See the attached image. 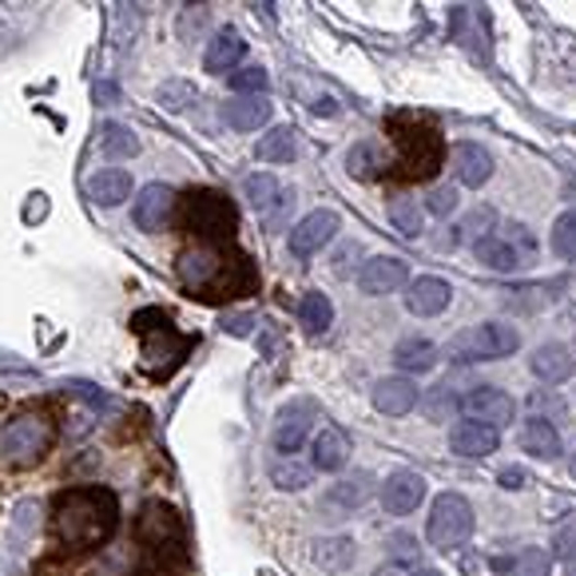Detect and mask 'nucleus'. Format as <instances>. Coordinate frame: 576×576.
<instances>
[{"mask_svg": "<svg viewBox=\"0 0 576 576\" xmlns=\"http://www.w3.org/2000/svg\"><path fill=\"white\" fill-rule=\"evenodd\" d=\"M116 529H120V497L104 485H84V490H68L56 497L52 533L72 553L108 544Z\"/></svg>", "mask_w": 576, "mask_h": 576, "instance_id": "obj_1", "label": "nucleus"}, {"mask_svg": "<svg viewBox=\"0 0 576 576\" xmlns=\"http://www.w3.org/2000/svg\"><path fill=\"white\" fill-rule=\"evenodd\" d=\"M393 143H398V167H405L410 179H430L442 167V155H446V143H442V131L430 120H418V116H393L390 120Z\"/></svg>", "mask_w": 576, "mask_h": 576, "instance_id": "obj_2", "label": "nucleus"}, {"mask_svg": "<svg viewBox=\"0 0 576 576\" xmlns=\"http://www.w3.org/2000/svg\"><path fill=\"white\" fill-rule=\"evenodd\" d=\"M56 446V422L44 413H21L4 425L0 434V457L16 469H28L44 461V454Z\"/></svg>", "mask_w": 576, "mask_h": 576, "instance_id": "obj_3", "label": "nucleus"}, {"mask_svg": "<svg viewBox=\"0 0 576 576\" xmlns=\"http://www.w3.org/2000/svg\"><path fill=\"white\" fill-rule=\"evenodd\" d=\"M521 346V334L509 327V322H478V327H466L461 334L449 338V362H497L517 354Z\"/></svg>", "mask_w": 576, "mask_h": 576, "instance_id": "obj_4", "label": "nucleus"}, {"mask_svg": "<svg viewBox=\"0 0 576 576\" xmlns=\"http://www.w3.org/2000/svg\"><path fill=\"white\" fill-rule=\"evenodd\" d=\"M235 227H239V215H235L227 196H219V191H191L187 196V231L199 235L203 247L231 243L235 239Z\"/></svg>", "mask_w": 576, "mask_h": 576, "instance_id": "obj_5", "label": "nucleus"}, {"mask_svg": "<svg viewBox=\"0 0 576 576\" xmlns=\"http://www.w3.org/2000/svg\"><path fill=\"white\" fill-rule=\"evenodd\" d=\"M478 521H473V505H469L461 493H442L430 509V525H425V537L437 553H457L461 544L473 537Z\"/></svg>", "mask_w": 576, "mask_h": 576, "instance_id": "obj_6", "label": "nucleus"}, {"mask_svg": "<svg viewBox=\"0 0 576 576\" xmlns=\"http://www.w3.org/2000/svg\"><path fill=\"white\" fill-rule=\"evenodd\" d=\"M473 250H478V259L490 267V271H521V267H529V262L537 259V235L525 223H509V227H501V235L493 231V235H485L481 243H473Z\"/></svg>", "mask_w": 576, "mask_h": 576, "instance_id": "obj_7", "label": "nucleus"}, {"mask_svg": "<svg viewBox=\"0 0 576 576\" xmlns=\"http://www.w3.org/2000/svg\"><path fill=\"white\" fill-rule=\"evenodd\" d=\"M457 410L466 413V422H481V425H493V430H505V425L517 422V402L509 393L497 390V386H473V390L457 402Z\"/></svg>", "mask_w": 576, "mask_h": 576, "instance_id": "obj_8", "label": "nucleus"}, {"mask_svg": "<svg viewBox=\"0 0 576 576\" xmlns=\"http://www.w3.org/2000/svg\"><path fill=\"white\" fill-rule=\"evenodd\" d=\"M243 191H247L250 207L259 211V219L267 223L271 231H279L286 223V215L294 211V191H286L274 175H247V184H243Z\"/></svg>", "mask_w": 576, "mask_h": 576, "instance_id": "obj_9", "label": "nucleus"}, {"mask_svg": "<svg viewBox=\"0 0 576 576\" xmlns=\"http://www.w3.org/2000/svg\"><path fill=\"white\" fill-rule=\"evenodd\" d=\"M338 227H342V219H338L334 211H310V215L298 219V223L291 227V235H286L291 255L294 259H310V255H318V250L338 235Z\"/></svg>", "mask_w": 576, "mask_h": 576, "instance_id": "obj_10", "label": "nucleus"}, {"mask_svg": "<svg viewBox=\"0 0 576 576\" xmlns=\"http://www.w3.org/2000/svg\"><path fill=\"white\" fill-rule=\"evenodd\" d=\"M227 274V255L219 247H196L179 255V279L187 291H211Z\"/></svg>", "mask_w": 576, "mask_h": 576, "instance_id": "obj_11", "label": "nucleus"}, {"mask_svg": "<svg viewBox=\"0 0 576 576\" xmlns=\"http://www.w3.org/2000/svg\"><path fill=\"white\" fill-rule=\"evenodd\" d=\"M175 203H179V199H175V191L167 184L140 187V196H136V203H131V223H136L140 231H148V235H155V231L167 227Z\"/></svg>", "mask_w": 576, "mask_h": 576, "instance_id": "obj_12", "label": "nucleus"}, {"mask_svg": "<svg viewBox=\"0 0 576 576\" xmlns=\"http://www.w3.org/2000/svg\"><path fill=\"white\" fill-rule=\"evenodd\" d=\"M405 283H410V267L402 259H393V255H374V259L362 262L358 271V291L371 294V298L402 291Z\"/></svg>", "mask_w": 576, "mask_h": 576, "instance_id": "obj_13", "label": "nucleus"}, {"mask_svg": "<svg viewBox=\"0 0 576 576\" xmlns=\"http://www.w3.org/2000/svg\"><path fill=\"white\" fill-rule=\"evenodd\" d=\"M318 405L315 402H291L286 410H279V422H274V454L294 457L303 449L306 434H310V422H315Z\"/></svg>", "mask_w": 576, "mask_h": 576, "instance_id": "obj_14", "label": "nucleus"}, {"mask_svg": "<svg viewBox=\"0 0 576 576\" xmlns=\"http://www.w3.org/2000/svg\"><path fill=\"white\" fill-rule=\"evenodd\" d=\"M422 501H425V478L418 469H398V473H390L386 485H381V505H386V513H393V517L413 513Z\"/></svg>", "mask_w": 576, "mask_h": 576, "instance_id": "obj_15", "label": "nucleus"}, {"mask_svg": "<svg viewBox=\"0 0 576 576\" xmlns=\"http://www.w3.org/2000/svg\"><path fill=\"white\" fill-rule=\"evenodd\" d=\"M449 303H454V286H449L446 279H437V274H422V279H413V283L405 286V310L418 318L442 315Z\"/></svg>", "mask_w": 576, "mask_h": 576, "instance_id": "obj_16", "label": "nucleus"}, {"mask_svg": "<svg viewBox=\"0 0 576 576\" xmlns=\"http://www.w3.org/2000/svg\"><path fill=\"white\" fill-rule=\"evenodd\" d=\"M310 454H315V461H310V466H315L318 473H338V469H346L354 446H350V434L342 430V425L327 422L315 434V442H310Z\"/></svg>", "mask_w": 576, "mask_h": 576, "instance_id": "obj_17", "label": "nucleus"}, {"mask_svg": "<svg viewBox=\"0 0 576 576\" xmlns=\"http://www.w3.org/2000/svg\"><path fill=\"white\" fill-rule=\"evenodd\" d=\"M449 164L461 187H485L493 179V155L481 143H454L449 148Z\"/></svg>", "mask_w": 576, "mask_h": 576, "instance_id": "obj_18", "label": "nucleus"}, {"mask_svg": "<svg viewBox=\"0 0 576 576\" xmlns=\"http://www.w3.org/2000/svg\"><path fill=\"white\" fill-rule=\"evenodd\" d=\"M501 446V434L493 425H481V422H457L449 430V449L466 461H481V457L497 454Z\"/></svg>", "mask_w": 576, "mask_h": 576, "instance_id": "obj_19", "label": "nucleus"}, {"mask_svg": "<svg viewBox=\"0 0 576 576\" xmlns=\"http://www.w3.org/2000/svg\"><path fill=\"white\" fill-rule=\"evenodd\" d=\"M418 402H422V390H418V381H410L405 374L374 381V410L386 413V418H402V413H410Z\"/></svg>", "mask_w": 576, "mask_h": 576, "instance_id": "obj_20", "label": "nucleus"}, {"mask_svg": "<svg viewBox=\"0 0 576 576\" xmlns=\"http://www.w3.org/2000/svg\"><path fill=\"white\" fill-rule=\"evenodd\" d=\"M371 490H374V478L371 473H354V478L338 481V485H330L327 497H322V509L334 517V521H342L346 513H354L358 505H366L371 501Z\"/></svg>", "mask_w": 576, "mask_h": 576, "instance_id": "obj_21", "label": "nucleus"}, {"mask_svg": "<svg viewBox=\"0 0 576 576\" xmlns=\"http://www.w3.org/2000/svg\"><path fill=\"white\" fill-rule=\"evenodd\" d=\"M84 196L96 207H120L124 199H131V175L124 167H99L87 175Z\"/></svg>", "mask_w": 576, "mask_h": 576, "instance_id": "obj_22", "label": "nucleus"}, {"mask_svg": "<svg viewBox=\"0 0 576 576\" xmlns=\"http://www.w3.org/2000/svg\"><path fill=\"white\" fill-rule=\"evenodd\" d=\"M243 56H247V40L239 36V28H223V33H215V40L207 44L203 68L211 77H227V72H235Z\"/></svg>", "mask_w": 576, "mask_h": 576, "instance_id": "obj_23", "label": "nucleus"}, {"mask_svg": "<svg viewBox=\"0 0 576 576\" xmlns=\"http://www.w3.org/2000/svg\"><path fill=\"white\" fill-rule=\"evenodd\" d=\"M573 371H576V358L565 342H544L533 354V374L544 386H561V381L573 378Z\"/></svg>", "mask_w": 576, "mask_h": 576, "instance_id": "obj_24", "label": "nucleus"}, {"mask_svg": "<svg viewBox=\"0 0 576 576\" xmlns=\"http://www.w3.org/2000/svg\"><path fill=\"white\" fill-rule=\"evenodd\" d=\"M274 104L267 96H235L231 104H223V120L235 131H259L262 124H271Z\"/></svg>", "mask_w": 576, "mask_h": 576, "instance_id": "obj_25", "label": "nucleus"}, {"mask_svg": "<svg viewBox=\"0 0 576 576\" xmlns=\"http://www.w3.org/2000/svg\"><path fill=\"white\" fill-rule=\"evenodd\" d=\"M521 449L541 457V461L561 457V434H556V425L549 422V418H529V422L521 425Z\"/></svg>", "mask_w": 576, "mask_h": 576, "instance_id": "obj_26", "label": "nucleus"}, {"mask_svg": "<svg viewBox=\"0 0 576 576\" xmlns=\"http://www.w3.org/2000/svg\"><path fill=\"white\" fill-rule=\"evenodd\" d=\"M393 366L402 374H430L437 366V346L430 338H402L393 346Z\"/></svg>", "mask_w": 576, "mask_h": 576, "instance_id": "obj_27", "label": "nucleus"}, {"mask_svg": "<svg viewBox=\"0 0 576 576\" xmlns=\"http://www.w3.org/2000/svg\"><path fill=\"white\" fill-rule=\"evenodd\" d=\"M354 549L358 544L350 541V537H322V541L310 544V556H315V565L322 573H346L354 565V556H358Z\"/></svg>", "mask_w": 576, "mask_h": 576, "instance_id": "obj_28", "label": "nucleus"}, {"mask_svg": "<svg viewBox=\"0 0 576 576\" xmlns=\"http://www.w3.org/2000/svg\"><path fill=\"white\" fill-rule=\"evenodd\" d=\"M294 155H298V140H294L291 124H279L255 143V160H262V164H291Z\"/></svg>", "mask_w": 576, "mask_h": 576, "instance_id": "obj_29", "label": "nucleus"}, {"mask_svg": "<svg viewBox=\"0 0 576 576\" xmlns=\"http://www.w3.org/2000/svg\"><path fill=\"white\" fill-rule=\"evenodd\" d=\"M298 322L306 327V334H327L330 322H334V303H330L322 291L303 294V303H298Z\"/></svg>", "mask_w": 576, "mask_h": 576, "instance_id": "obj_30", "label": "nucleus"}, {"mask_svg": "<svg viewBox=\"0 0 576 576\" xmlns=\"http://www.w3.org/2000/svg\"><path fill=\"white\" fill-rule=\"evenodd\" d=\"M99 152L108 160H131V155H140V136L124 124H104L99 128Z\"/></svg>", "mask_w": 576, "mask_h": 576, "instance_id": "obj_31", "label": "nucleus"}, {"mask_svg": "<svg viewBox=\"0 0 576 576\" xmlns=\"http://www.w3.org/2000/svg\"><path fill=\"white\" fill-rule=\"evenodd\" d=\"M310 478H315V466H303L298 457H279L271 466V481H274V490H283V493H298L310 485Z\"/></svg>", "mask_w": 576, "mask_h": 576, "instance_id": "obj_32", "label": "nucleus"}, {"mask_svg": "<svg viewBox=\"0 0 576 576\" xmlns=\"http://www.w3.org/2000/svg\"><path fill=\"white\" fill-rule=\"evenodd\" d=\"M381 167H386V155H381L378 143H354L346 152V172L354 179H378Z\"/></svg>", "mask_w": 576, "mask_h": 576, "instance_id": "obj_33", "label": "nucleus"}, {"mask_svg": "<svg viewBox=\"0 0 576 576\" xmlns=\"http://www.w3.org/2000/svg\"><path fill=\"white\" fill-rule=\"evenodd\" d=\"M390 223L402 231L405 239H418L425 231V215H422V207H418V199H410V196L390 199Z\"/></svg>", "mask_w": 576, "mask_h": 576, "instance_id": "obj_34", "label": "nucleus"}, {"mask_svg": "<svg viewBox=\"0 0 576 576\" xmlns=\"http://www.w3.org/2000/svg\"><path fill=\"white\" fill-rule=\"evenodd\" d=\"M196 84L191 80H164V84L155 87V99H160V108L164 111H187L196 104Z\"/></svg>", "mask_w": 576, "mask_h": 576, "instance_id": "obj_35", "label": "nucleus"}, {"mask_svg": "<svg viewBox=\"0 0 576 576\" xmlns=\"http://www.w3.org/2000/svg\"><path fill=\"white\" fill-rule=\"evenodd\" d=\"M501 568H509L513 576H549L553 556L544 553V549H537V544H529V549H521L513 561H501Z\"/></svg>", "mask_w": 576, "mask_h": 576, "instance_id": "obj_36", "label": "nucleus"}, {"mask_svg": "<svg viewBox=\"0 0 576 576\" xmlns=\"http://www.w3.org/2000/svg\"><path fill=\"white\" fill-rule=\"evenodd\" d=\"M231 87H235L239 96H267L271 77H267V68H259V64L235 68V72H231Z\"/></svg>", "mask_w": 576, "mask_h": 576, "instance_id": "obj_37", "label": "nucleus"}, {"mask_svg": "<svg viewBox=\"0 0 576 576\" xmlns=\"http://www.w3.org/2000/svg\"><path fill=\"white\" fill-rule=\"evenodd\" d=\"M549 243H553V250L561 255V259H576V207L573 211H565V215L553 223V235H549Z\"/></svg>", "mask_w": 576, "mask_h": 576, "instance_id": "obj_38", "label": "nucleus"}, {"mask_svg": "<svg viewBox=\"0 0 576 576\" xmlns=\"http://www.w3.org/2000/svg\"><path fill=\"white\" fill-rule=\"evenodd\" d=\"M457 402H461V398H454V390H449L446 381H442V386H434V390L425 393V402H418V405H422V410L430 413L434 422H442L449 410H457Z\"/></svg>", "mask_w": 576, "mask_h": 576, "instance_id": "obj_39", "label": "nucleus"}, {"mask_svg": "<svg viewBox=\"0 0 576 576\" xmlns=\"http://www.w3.org/2000/svg\"><path fill=\"white\" fill-rule=\"evenodd\" d=\"M493 223H497V211H493V207H478V211H469L466 223H461L457 231H466L469 239L481 243L485 235H493Z\"/></svg>", "mask_w": 576, "mask_h": 576, "instance_id": "obj_40", "label": "nucleus"}, {"mask_svg": "<svg viewBox=\"0 0 576 576\" xmlns=\"http://www.w3.org/2000/svg\"><path fill=\"white\" fill-rule=\"evenodd\" d=\"M457 203H461V196H457V187H437L434 196L425 199V207H430V215H437V219L454 215Z\"/></svg>", "mask_w": 576, "mask_h": 576, "instance_id": "obj_41", "label": "nucleus"}, {"mask_svg": "<svg viewBox=\"0 0 576 576\" xmlns=\"http://www.w3.org/2000/svg\"><path fill=\"white\" fill-rule=\"evenodd\" d=\"M64 393H77V398H84L92 410H108V405H111L108 393H99L96 386H84V381H64Z\"/></svg>", "mask_w": 576, "mask_h": 576, "instance_id": "obj_42", "label": "nucleus"}, {"mask_svg": "<svg viewBox=\"0 0 576 576\" xmlns=\"http://www.w3.org/2000/svg\"><path fill=\"white\" fill-rule=\"evenodd\" d=\"M24 223H28V227H33V223H40V219H48V196H44V191H33V196L24 199Z\"/></svg>", "mask_w": 576, "mask_h": 576, "instance_id": "obj_43", "label": "nucleus"}, {"mask_svg": "<svg viewBox=\"0 0 576 576\" xmlns=\"http://www.w3.org/2000/svg\"><path fill=\"white\" fill-rule=\"evenodd\" d=\"M497 481H501V490H509V493L529 490V473H525L521 466H505V469L497 473Z\"/></svg>", "mask_w": 576, "mask_h": 576, "instance_id": "obj_44", "label": "nucleus"}, {"mask_svg": "<svg viewBox=\"0 0 576 576\" xmlns=\"http://www.w3.org/2000/svg\"><path fill=\"white\" fill-rule=\"evenodd\" d=\"M386 544L393 549V556H398V561H413V556H418V541H413L410 533H393Z\"/></svg>", "mask_w": 576, "mask_h": 576, "instance_id": "obj_45", "label": "nucleus"}, {"mask_svg": "<svg viewBox=\"0 0 576 576\" xmlns=\"http://www.w3.org/2000/svg\"><path fill=\"white\" fill-rule=\"evenodd\" d=\"M556 553L568 556V561H573V556H576V521L561 529V537H556Z\"/></svg>", "mask_w": 576, "mask_h": 576, "instance_id": "obj_46", "label": "nucleus"}, {"mask_svg": "<svg viewBox=\"0 0 576 576\" xmlns=\"http://www.w3.org/2000/svg\"><path fill=\"white\" fill-rule=\"evenodd\" d=\"M310 111H315V116H338V104L330 96H315L310 99Z\"/></svg>", "mask_w": 576, "mask_h": 576, "instance_id": "obj_47", "label": "nucleus"}, {"mask_svg": "<svg viewBox=\"0 0 576 576\" xmlns=\"http://www.w3.org/2000/svg\"><path fill=\"white\" fill-rule=\"evenodd\" d=\"M250 327H255V318H231V322H223V330H231L235 338H247Z\"/></svg>", "mask_w": 576, "mask_h": 576, "instance_id": "obj_48", "label": "nucleus"}, {"mask_svg": "<svg viewBox=\"0 0 576 576\" xmlns=\"http://www.w3.org/2000/svg\"><path fill=\"white\" fill-rule=\"evenodd\" d=\"M96 99H104V104H116V99H120V87H116V84H96Z\"/></svg>", "mask_w": 576, "mask_h": 576, "instance_id": "obj_49", "label": "nucleus"}, {"mask_svg": "<svg viewBox=\"0 0 576 576\" xmlns=\"http://www.w3.org/2000/svg\"><path fill=\"white\" fill-rule=\"evenodd\" d=\"M374 576H402V568H398V565H386V568H378Z\"/></svg>", "mask_w": 576, "mask_h": 576, "instance_id": "obj_50", "label": "nucleus"}, {"mask_svg": "<svg viewBox=\"0 0 576 576\" xmlns=\"http://www.w3.org/2000/svg\"><path fill=\"white\" fill-rule=\"evenodd\" d=\"M410 576H442L437 568H418V573H410Z\"/></svg>", "mask_w": 576, "mask_h": 576, "instance_id": "obj_51", "label": "nucleus"}, {"mask_svg": "<svg viewBox=\"0 0 576 576\" xmlns=\"http://www.w3.org/2000/svg\"><path fill=\"white\" fill-rule=\"evenodd\" d=\"M568 473H573V478H576V457H573V461H568Z\"/></svg>", "mask_w": 576, "mask_h": 576, "instance_id": "obj_52", "label": "nucleus"}, {"mask_svg": "<svg viewBox=\"0 0 576 576\" xmlns=\"http://www.w3.org/2000/svg\"><path fill=\"white\" fill-rule=\"evenodd\" d=\"M0 410H4V398H0Z\"/></svg>", "mask_w": 576, "mask_h": 576, "instance_id": "obj_53", "label": "nucleus"}]
</instances>
